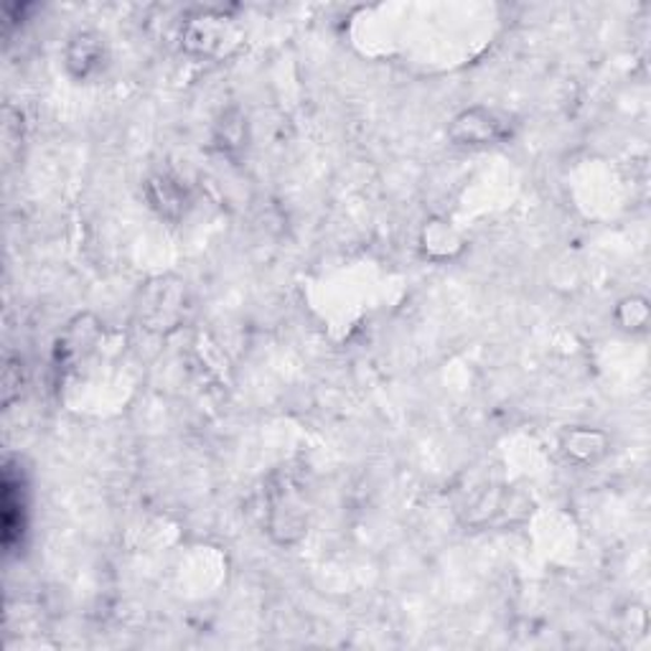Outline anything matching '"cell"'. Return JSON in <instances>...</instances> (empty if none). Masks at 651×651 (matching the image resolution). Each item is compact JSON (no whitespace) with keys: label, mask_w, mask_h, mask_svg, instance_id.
<instances>
[{"label":"cell","mask_w":651,"mask_h":651,"mask_svg":"<svg viewBox=\"0 0 651 651\" xmlns=\"http://www.w3.org/2000/svg\"><path fill=\"white\" fill-rule=\"evenodd\" d=\"M99 336V328L97 324H90V318H77L74 324L66 328L64 339L59 342V361H77L82 359L84 354L92 351V346H95Z\"/></svg>","instance_id":"cell-9"},{"label":"cell","mask_w":651,"mask_h":651,"mask_svg":"<svg viewBox=\"0 0 651 651\" xmlns=\"http://www.w3.org/2000/svg\"><path fill=\"white\" fill-rule=\"evenodd\" d=\"M186 285L179 277H156L140 291V321L150 332H174L186 316Z\"/></svg>","instance_id":"cell-2"},{"label":"cell","mask_w":651,"mask_h":651,"mask_svg":"<svg viewBox=\"0 0 651 651\" xmlns=\"http://www.w3.org/2000/svg\"><path fill=\"white\" fill-rule=\"evenodd\" d=\"M146 197L148 204L154 207L160 217L168 219V222H179L186 211V191L181 183L171 179V176H154L146 183Z\"/></svg>","instance_id":"cell-7"},{"label":"cell","mask_w":651,"mask_h":651,"mask_svg":"<svg viewBox=\"0 0 651 651\" xmlns=\"http://www.w3.org/2000/svg\"><path fill=\"white\" fill-rule=\"evenodd\" d=\"M234 29L222 13H199L183 23L181 44L189 54L222 56L234 44Z\"/></svg>","instance_id":"cell-4"},{"label":"cell","mask_w":651,"mask_h":651,"mask_svg":"<svg viewBox=\"0 0 651 651\" xmlns=\"http://www.w3.org/2000/svg\"><path fill=\"white\" fill-rule=\"evenodd\" d=\"M608 443L611 441H608L603 430L588 426L568 428L560 438L563 453L578 466H594V463H598L608 453Z\"/></svg>","instance_id":"cell-6"},{"label":"cell","mask_w":651,"mask_h":651,"mask_svg":"<svg viewBox=\"0 0 651 651\" xmlns=\"http://www.w3.org/2000/svg\"><path fill=\"white\" fill-rule=\"evenodd\" d=\"M244 140H248V128H244L242 115L234 113L232 117V113H227L222 117V123H219V135H217L219 148L227 150V154H232V150H240L248 146Z\"/></svg>","instance_id":"cell-11"},{"label":"cell","mask_w":651,"mask_h":651,"mask_svg":"<svg viewBox=\"0 0 651 651\" xmlns=\"http://www.w3.org/2000/svg\"><path fill=\"white\" fill-rule=\"evenodd\" d=\"M616 326L621 332L629 334H641L647 332L649 326V301L641 298V295H631V298H623L613 311Z\"/></svg>","instance_id":"cell-10"},{"label":"cell","mask_w":651,"mask_h":651,"mask_svg":"<svg viewBox=\"0 0 651 651\" xmlns=\"http://www.w3.org/2000/svg\"><path fill=\"white\" fill-rule=\"evenodd\" d=\"M267 502V529L281 545H293L308 527L306 510L298 496V489L291 479H281L270 489Z\"/></svg>","instance_id":"cell-3"},{"label":"cell","mask_w":651,"mask_h":651,"mask_svg":"<svg viewBox=\"0 0 651 651\" xmlns=\"http://www.w3.org/2000/svg\"><path fill=\"white\" fill-rule=\"evenodd\" d=\"M514 130H517V123L510 113L498 107L473 105L461 109L448 123L445 135L459 148H492L510 140Z\"/></svg>","instance_id":"cell-1"},{"label":"cell","mask_w":651,"mask_h":651,"mask_svg":"<svg viewBox=\"0 0 651 651\" xmlns=\"http://www.w3.org/2000/svg\"><path fill=\"white\" fill-rule=\"evenodd\" d=\"M107 64L105 39L95 31H77L66 44V70L74 80L87 82L103 74Z\"/></svg>","instance_id":"cell-5"},{"label":"cell","mask_w":651,"mask_h":651,"mask_svg":"<svg viewBox=\"0 0 651 651\" xmlns=\"http://www.w3.org/2000/svg\"><path fill=\"white\" fill-rule=\"evenodd\" d=\"M422 252L433 260H451L463 250L461 234L453 230L451 222L445 219H430V222L422 227L420 234Z\"/></svg>","instance_id":"cell-8"}]
</instances>
